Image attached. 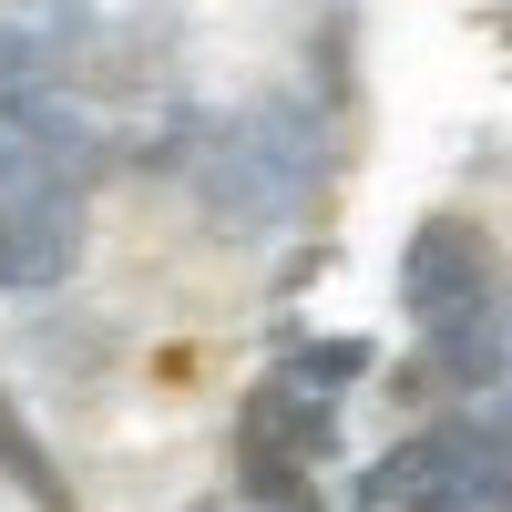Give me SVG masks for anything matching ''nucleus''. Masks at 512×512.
Instances as JSON below:
<instances>
[{"mask_svg": "<svg viewBox=\"0 0 512 512\" xmlns=\"http://www.w3.org/2000/svg\"><path fill=\"white\" fill-rule=\"evenodd\" d=\"M328 451H338V410L287 390V379H256L236 410V502L246 512H318Z\"/></svg>", "mask_w": 512, "mask_h": 512, "instance_id": "obj_2", "label": "nucleus"}, {"mask_svg": "<svg viewBox=\"0 0 512 512\" xmlns=\"http://www.w3.org/2000/svg\"><path fill=\"white\" fill-rule=\"evenodd\" d=\"M369 502H400V512H512V482H502V461H492V441L472 420H441V431H420L410 451L379 461Z\"/></svg>", "mask_w": 512, "mask_h": 512, "instance_id": "obj_3", "label": "nucleus"}, {"mask_svg": "<svg viewBox=\"0 0 512 512\" xmlns=\"http://www.w3.org/2000/svg\"><path fill=\"white\" fill-rule=\"evenodd\" d=\"M195 134L205 144H185V164H195V195H205V216L226 236L287 226L297 205H308V185H318V154H328L297 103H256L236 123H195Z\"/></svg>", "mask_w": 512, "mask_h": 512, "instance_id": "obj_1", "label": "nucleus"}, {"mask_svg": "<svg viewBox=\"0 0 512 512\" xmlns=\"http://www.w3.org/2000/svg\"><path fill=\"white\" fill-rule=\"evenodd\" d=\"M195 512H246V502H236V492H216V502H195Z\"/></svg>", "mask_w": 512, "mask_h": 512, "instance_id": "obj_10", "label": "nucleus"}, {"mask_svg": "<svg viewBox=\"0 0 512 512\" xmlns=\"http://www.w3.org/2000/svg\"><path fill=\"white\" fill-rule=\"evenodd\" d=\"M359 369H369L359 338H328V349H297L277 379H287V390H308V400H338V379H359Z\"/></svg>", "mask_w": 512, "mask_h": 512, "instance_id": "obj_7", "label": "nucleus"}, {"mask_svg": "<svg viewBox=\"0 0 512 512\" xmlns=\"http://www.w3.org/2000/svg\"><path fill=\"white\" fill-rule=\"evenodd\" d=\"M0 472H11V482H21L41 512H72V482L52 472V451H41V431L11 410V390H0Z\"/></svg>", "mask_w": 512, "mask_h": 512, "instance_id": "obj_6", "label": "nucleus"}, {"mask_svg": "<svg viewBox=\"0 0 512 512\" xmlns=\"http://www.w3.org/2000/svg\"><path fill=\"white\" fill-rule=\"evenodd\" d=\"M472 431L492 441V461H502V482H512V390H502V400H492V410L472 420Z\"/></svg>", "mask_w": 512, "mask_h": 512, "instance_id": "obj_8", "label": "nucleus"}, {"mask_svg": "<svg viewBox=\"0 0 512 512\" xmlns=\"http://www.w3.org/2000/svg\"><path fill=\"white\" fill-rule=\"evenodd\" d=\"M0 287H21V246H11V226H0Z\"/></svg>", "mask_w": 512, "mask_h": 512, "instance_id": "obj_9", "label": "nucleus"}, {"mask_svg": "<svg viewBox=\"0 0 512 512\" xmlns=\"http://www.w3.org/2000/svg\"><path fill=\"white\" fill-rule=\"evenodd\" d=\"M62 93V41L31 31L21 11H0V113H31Z\"/></svg>", "mask_w": 512, "mask_h": 512, "instance_id": "obj_5", "label": "nucleus"}, {"mask_svg": "<svg viewBox=\"0 0 512 512\" xmlns=\"http://www.w3.org/2000/svg\"><path fill=\"white\" fill-rule=\"evenodd\" d=\"M400 297H410L420 328H451V318H472V308H502V256H492V236L461 226V216H431V226L400 246Z\"/></svg>", "mask_w": 512, "mask_h": 512, "instance_id": "obj_4", "label": "nucleus"}]
</instances>
